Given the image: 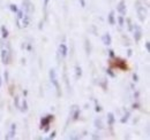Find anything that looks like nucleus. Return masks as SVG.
Wrapping results in <instances>:
<instances>
[{"label": "nucleus", "instance_id": "nucleus-6", "mask_svg": "<svg viewBox=\"0 0 150 140\" xmlns=\"http://www.w3.org/2000/svg\"><path fill=\"white\" fill-rule=\"evenodd\" d=\"M8 52L6 51V50H2L1 51V61H2V63L4 64H7L8 63Z\"/></svg>", "mask_w": 150, "mask_h": 140}, {"label": "nucleus", "instance_id": "nucleus-21", "mask_svg": "<svg viewBox=\"0 0 150 140\" xmlns=\"http://www.w3.org/2000/svg\"><path fill=\"white\" fill-rule=\"evenodd\" d=\"M54 137H56V132H54V131H53V132H52V133H51V136H50V138H51V139H52V138H54Z\"/></svg>", "mask_w": 150, "mask_h": 140}, {"label": "nucleus", "instance_id": "nucleus-14", "mask_svg": "<svg viewBox=\"0 0 150 140\" xmlns=\"http://www.w3.org/2000/svg\"><path fill=\"white\" fill-rule=\"evenodd\" d=\"M89 43H90V41L87 39V40H86V48H87V53H88V54L90 53V44H89Z\"/></svg>", "mask_w": 150, "mask_h": 140}, {"label": "nucleus", "instance_id": "nucleus-15", "mask_svg": "<svg viewBox=\"0 0 150 140\" xmlns=\"http://www.w3.org/2000/svg\"><path fill=\"white\" fill-rule=\"evenodd\" d=\"M118 22H119V25H124V16H120V18H118Z\"/></svg>", "mask_w": 150, "mask_h": 140}, {"label": "nucleus", "instance_id": "nucleus-13", "mask_svg": "<svg viewBox=\"0 0 150 140\" xmlns=\"http://www.w3.org/2000/svg\"><path fill=\"white\" fill-rule=\"evenodd\" d=\"M21 110H22L23 113L28 110V107H27V101H25V100H24V101L22 102V108H21Z\"/></svg>", "mask_w": 150, "mask_h": 140}, {"label": "nucleus", "instance_id": "nucleus-24", "mask_svg": "<svg viewBox=\"0 0 150 140\" xmlns=\"http://www.w3.org/2000/svg\"><path fill=\"white\" fill-rule=\"evenodd\" d=\"M47 4H49V0H44V5L47 6Z\"/></svg>", "mask_w": 150, "mask_h": 140}, {"label": "nucleus", "instance_id": "nucleus-2", "mask_svg": "<svg viewBox=\"0 0 150 140\" xmlns=\"http://www.w3.org/2000/svg\"><path fill=\"white\" fill-rule=\"evenodd\" d=\"M50 80L51 83L56 86L57 90H59V83H58V77H57V72L54 69L50 70Z\"/></svg>", "mask_w": 150, "mask_h": 140}, {"label": "nucleus", "instance_id": "nucleus-11", "mask_svg": "<svg viewBox=\"0 0 150 140\" xmlns=\"http://www.w3.org/2000/svg\"><path fill=\"white\" fill-rule=\"evenodd\" d=\"M1 35H2L4 38H7L8 37V31H7V29L5 27H1Z\"/></svg>", "mask_w": 150, "mask_h": 140}, {"label": "nucleus", "instance_id": "nucleus-3", "mask_svg": "<svg viewBox=\"0 0 150 140\" xmlns=\"http://www.w3.org/2000/svg\"><path fill=\"white\" fill-rule=\"evenodd\" d=\"M117 10H118V13H119L121 16L126 15V4H125L124 0H121V1L118 4V6H117Z\"/></svg>", "mask_w": 150, "mask_h": 140}, {"label": "nucleus", "instance_id": "nucleus-19", "mask_svg": "<svg viewBox=\"0 0 150 140\" xmlns=\"http://www.w3.org/2000/svg\"><path fill=\"white\" fill-rule=\"evenodd\" d=\"M146 50H147V52H150V44H149V41H147V43H146Z\"/></svg>", "mask_w": 150, "mask_h": 140}, {"label": "nucleus", "instance_id": "nucleus-9", "mask_svg": "<svg viewBox=\"0 0 150 140\" xmlns=\"http://www.w3.org/2000/svg\"><path fill=\"white\" fill-rule=\"evenodd\" d=\"M109 23L110 24H115V20H114V12H111L109 14Z\"/></svg>", "mask_w": 150, "mask_h": 140}, {"label": "nucleus", "instance_id": "nucleus-7", "mask_svg": "<svg viewBox=\"0 0 150 140\" xmlns=\"http://www.w3.org/2000/svg\"><path fill=\"white\" fill-rule=\"evenodd\" d=\"M15 124H12V127H11V131L8 132V136H6V139H13L15 137Z\"/></svg>", "mask_w": 150, "mask_h": 140}, {"label": "nucleus", "instance_id": "nucleus-4", "mask_svg": "<svg viewBox=\"0 0 150 140\" xmlns=\"http://www.w3.org/2000/svg\"><path fill=\"white\" fill-rule=\"evenodd\" d=\"M67 52H68L67 46L65 44H60V46H59V53H60V55L62 57H65V56H67Z\"/></svg>", "mask_w": 150, "mask_h": 140}, {"label": "nucleus", "instance_id": "nucleus-1", "mask_svg": "<svg viewBox=\"0 0 150 140\" xmlns=\"http://www.w3.org/2000/svg\"><path fill=\"white\" fill-rule=\"evenodd\" d=\"M136 12H137L139 20H140L141 22H144V20L147 18V14H148L146 7L142 6V5H140V2H136Z\"/></svg>", "mask_w": 150, "mask_h": 140}, {"label": "nucleus", "instance_id": "nucleus-20", "mask_svg": "<svg viewBox=\"0 0 150 140\" xmlns=\"http://www.w3.org/2000/svg\"><path fill=\"white\" fill-rule=\"evenodd\" d=\"M133 80H134V82H137V80H139V77H137V75H135V74L133 75Z\"/></svg>", "mask_w": 150, "mask_h": 140}, {"label": "nucleus", "instance_id": "nucleus-22", "mask_svg": "<svg viewBox=\"0 0 150 140\" xmlns=\"http://www.w3.org/2000/svg\"><path fill=\"white\" fill-rule=\"evenodd\" d=\"M5 79H6V82L8 80V72H5Z\"/></svg>", "mask_w": 150, "mask_h": 140}, {"label": "nucleus", "instance_id": "nucleus-18", "mask_svg": "<svg viewBox=\"0 0 150 140\" xmlns=\"http://www.w3.org/2000/svg\"><path fill=\"white\" fill-rule=\"evenodd\" d=\"M11 10L12 12H18V7L15 5H11Z\"/></svg>", "mask_w": 150, "mask_h": 140}, {"label": "nucleus", "instance_id": "nucleus-12", "mask_svg": "<svg viewBox=\"0 0 150 140\" xmlns=\"http://www.w3.org/2000/svg\"><path fill=\"white\" fill-rule=\"evenodd\" d=\"M75 71H76V78H80L82 76V69H81V67H76Z\"/></svg>", "mask_w": 150, "mask_h": 140}, {"label": "nucleus", "instance_id": "nucleus-8", "mask_svg": "<svg viewBox=\"0 0 150 140\" xmlns=\"http://www.w3.org/2000/svg\"><path fill=\"white\" fill-rule=\"evenodd\" d=\"M141 37H142V31H141V29H140L139 27H135V31H134V38H135V40H136V41L140 40Z\"/></svg>", "mask_w": 150, "mask_h": 140}, {"label": "nucleus", "instance_id": "nucleus-10", "mask_svg": "<svg viewBox=\"0 0 150 140\" xmlns=\"http://www.w3.org/2000/svg\"><path fill=\"white\" fill-rule=\"evenodd\" d=\"M108 118H109V124L112 125L113 123H114V116H113L112 113H109L108 114Z\"/></svg>", "mask_w": 150, "mask_h": 140}, {"label": "nucleus", "instance_id": "nucleus-25", "mask_svg": "<svg viewBox=\"0 0 150 140\" xmlns=\"http://www.w3.org/2000/svg\"><path fill=\"white\" fill-rule=\"evenodd\" d=\"M0 86H1V78H0Z\"/></svg>", "mask_w": 150, "mask_h": 140}, {"label": "nucleus", "instance_id": "nucleus-23", "mask_svg": "<svg viewBox=\"0 0 150 140\" xmlns=\"http://www.w3.org/2000/svg\"><path fill=\"white\" fill-rule=\"evenodd\" d=\"M100 110H102V108H100L99 106H97V107H96V111H100Z\"/></svg>", "mask_w": 150, "mask_h": 140}, {"label": "nucleus", "instance_id": "nucleus-5", "mask_svg": "<svg viewBox=\"0 0 150 140\" xmlns=\"http://www.w3.org/2000/svg\"><path fill=\"white\" fill-rule=\"evenodd\" d=\"M102 41H103L104 45H111V43H112V38H111L110 34H105V35L103 36V37H102Z\"/></svg>", "mask_w": 150, "mask_h": 140}, {"label": "nucleus", "instance_id": "nucleus-16", "mask_svg": "<svg viewBox=\"0 0 150 140\" xmlns=\"http://www.w3.org/2000/svg\"><path fill=\"white\" fill-rule=\"evenodd\" d=\"M95 124H96V126H97V127H99V129H102V127H103V126H102V122H100V121H98V120H96V121H95Z\"/></svg>", "mask_w": 150, "mask_h": 140}, {"label": "nucleus", "instance_id": "nucleus-17", "mask_svg": "<svg viewBox=\"0 0 150 140\" xmlns=\"http://www.w3.org/2000/svg\"><path fill=\"white\" fill-rule=\"evenodd\" d=\"M125 116H126V117L121 118V122H122V123H125V122H127V121H128V116H129V113H127V114H126Z\"/></svg>", "mask_w": 150, "mask_h": 140}]
</instances>
